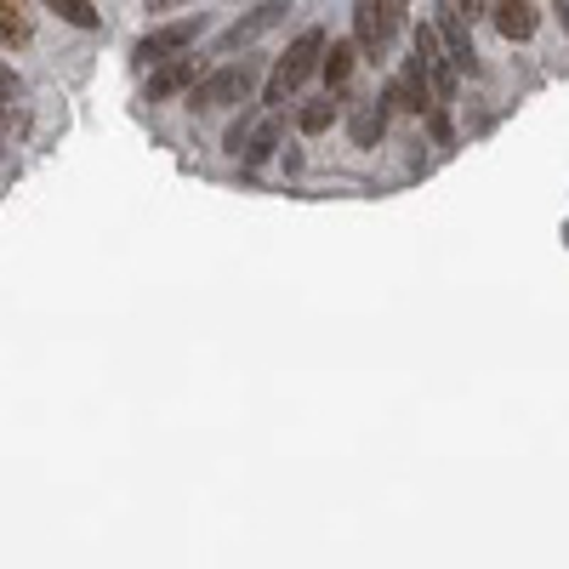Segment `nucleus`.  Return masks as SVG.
<instances>
[{"label": "nucleus", "mask_w": 569, "mask_h": 569, "mask_svg": "<svg viewBox=\"0 0 569 569\" xmlns=\"http://www.w3.org/2000/svg\"><path fill=\"white\" fill-rule=\"evenodd\" d=\"M456 12L472 23V18H485V12H490V0H456Z\"/></svg>", "instance_id": "17"}, {"label": "nucleus", "mask_w": 569, "mask_h": 569, "mask_svg": "<svg viewBox=\"0 0 569 569\" xmlns=\"http://www.w3.org/2000/svg\"><path fill=\"white\" fill-rule=\"evenodd\" d=\"M200 29H206V18L194 12V18H177V23H166V29H154V34H142L137 40V63L149 69V63H160V58H177V52H188V46L200 40Z\"/></svg>", "instance_id": "6"}, {"label": "nucleus", "mask_w": 569, "mask_h": 569, "mask_svg": "<svg viewBox=\"0 0 569 569\" xmlns=\"http://www.w3.org/2000/svg\"><path fill=\"white\" fill-rule=\"evenodd\" d=\"M382 103H388V109H405V114H433V109H439V103H433V86H427V74H421V63H416V58L388 80Z\"/></svg>", "instance_id": "9"}, {"label": "nucleus", "mask_w": 569, "mask_h": 569, "mask_svg": "<svg viewBox=\"0 0 569 569\" xmlns=\"http://www.w3.org/2000/svg\"><path fill=\"white\" fill-rule=\"evenodd\" d=\"M416 63H421V74H427V86H433V103L445 109V103H456V63L445 58V46H439V34H433V23H421L416 29Z\"/></svg>", "instance_id": "4"}, {"label": "nucleus", "mask_w": 569, "mask_h": 569, "mask_svg": "<svg viewBox=\"0 0 569 569\" xmlns=\"http://www.w3.org/2000/svg\"><path fill=\"white\" fill-rule=\"evenodd\" d=\"M485 18L496 23V34H501V40H530V34L541 29L536 0H490V12H485Z\"/></svg>", "instance_id": "10"}, {"label": "nucleus", "mask_w": 569, "mask_h": 569, "mask_svg": "<svg viewBox=\"0 0 569 569\" xmlns=\"http://www.w3.org/2000/svg\"><path fill=\"white\" fill-rule=\"evenodd\" d=\"M353 63H359V46L353 40H325V52H319V69H325V80L330 86H348L353 80Z\"/></svg>", "instance_id": "12"}, {"label": "nucleus", "mask_w": 569, "mask_h": 569, "mask_svg": "<svg viewBox=\"0 0 569 569\" xmlns=\"http://www.w3.org/2000/svg\"><path fill=\"white\" fill-rule=\"evenodd\" d=\"M200 58H194V46L188 52H177V58H160L154 63V74H149V86H142V103H171V98H182L188 86L200 80Z\"/></svg>", "instance_id": "5"}, {"label": "nucleus", "mask_w": 569, "mask_h": 569, "mask_svg": "<svg viewBox=\"0 0 569 569\" xmlns=\"http://www.w3.org/2000/svg\"><path fill=\"white\" fill-rule=\"evenodd\" d=\"M63 23H74V29H103V12L91 7V0H46Z\"/></svg>", "instance_id": "15"}, {"label": "nucleus", "mask_w": 569, "mask_h": 569, "mask_svg": "<svg viewBox=\"0 0 569 569\" xmlns=\"http://www.w3.org/2000/svg\"><path fill=\"white\" fill-rule=\"evenodd\" d=\"M433 34H439V46H445V58L456 63V74H472V69H479V52H472V34H467V18L456 12V0L433 7Z\"/></svg>", "instance_id": "8"}, {"label": "nucleus", "mask_w": 569, "mask_h": 569, "mask_svg": "<svg viewBox=\"0 0 569 569\" xmlns=\"http://www.w3.org/2000/svg\"><path fill=\"white\" fill-rule=\"evenodd\" d=\"M284 18H291V0H262L257 12H246L233 29H222V34H217V52H222V58H228V52H246L251 40H262V34H268V29H279Z\"/></svg>", "instance_id": "7"}, {"label": "nucleus", "mask_w": 569, "mask_h": 569, "mask_svg": "<svg viewBox=\"0 0 569 569\" xmlns=\"http://www.w3.org/2000/svg\"><path fill=\"white\" fill-rule=\"evenodd\" d=\"M171 7H182V0H149V12H171Z\"/></svg>", "instance_id": "18"}, {"label": "nucleus", "mask_w": 569, "mask_h": 569, "mask_svg": "<svg viewBox=\"0 0 569 569\" xmlns=\"http://www.w3.org/2000/svg\"><path fill=\"white\" fill-rule=\"evenodd\" d=\"M393 40H399V23L388 18L382 0H353V46H359V58L365 63H388Z\"/></svg>", "instance_id": "3"}, {"label": "nucleus", "mask_w": 569, "mask_h": 569, "mask_svg": "<svg viewBox=\"0 0 569 569\" xmlns=\"http://www.w3.org/2000/svg\"><path fill=\"white\" fill-rule=\"evenodd\" d=\"M297 126H302L308 137H319V131H330V126H337V103H330V98H319V103H308V109L297 114Z\"/></svg>", "instance_id": "16"}, {"label": "nucleus", "mask_w": 569, "mask_h": 569, "mask_svg": "<svg viewBox=\"0 0 569 569\" xmlns=\"http://www.w3.org/2000/svg\"><path fill=\"white\" fill-rule=\"evenodd\" d=\"M319 52H325V29H302L291 46H284V58L273 63V74H268V98H262V103H273V109L291 103L297 91L319 74Z\"/></svg>", "instance_id": "1"}, {"label": "nucleus", "mask_w": 569, "mask_h": 569, "mask_svg": "<svg viewBox=\"0 0 569 569\" xmlns=\"http://www.w3.org/2000/svg\"><path fill=\"white\" fill-rule=\"evenodd\" d=\"M388 103L382 98H365L359 109H353V142H359V149H376V142H382V131H388Z\"/></svg>", "instance_id": "11"}, {"label": "nucleus", "mask_w": 569, "mask_h": 569, "mask_svg": "<svg viewBox=\"0 0 569 569\" xmlns=\"http://www.w3.org/2000/svg\"><path fill=\"white\" fill-rule=\"evenodd\" d=\"M273 149H279V120H262V126H257V131H246V142H240L246 166H262Z\"/></svg>", "instance_id": "14"}, {"label": "nucleus", "mask_w": 569, "mask_h": 569, "mask_svg": "<svg viewBox=\"0 0 569 569\" xmlns=\"http://www.w3.org/2000/svg\"><path fill=\"white\" fill-rule=\"evenodd\" d=\"M34 40V12L23 0H0V46H29Z\"/></svg>", "instance_id": "13"}, {"label": "nucleus", "mask_w": 569, "mask_h": 569, "mask_svg": "<svg viewBox=\"0 0 569 569\" xmlns=\"http://www.w3.org/2000/svg\"><path fill=\"white\" fill-rule=\"evenodd\" d=\"M251 86H257V63L240 58V63H228V69H217V74H206V80L188 86V109H194V114L233 109V103H246V98H251Z\"/></svg>", "instance_id": "2"}]
</instances>
